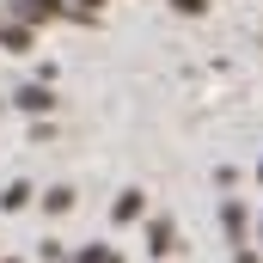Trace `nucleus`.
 I'll return each mask as SVG.
<instances>
[{
    "mask_svg": "<svg viewBox=\"0 0 263 263\" xmlns=\"http://www.w3.org/2000/svg\"><path fill=\"white\" fill-rule=\"evenodd\" d=\"M172 239H178V233H172V220H153V227H147V251H153V257H165V251H172Z\"/></svg>",
    "mask_w": 263,
    "mask_h": 263,
    "instance_id": "6",
    "label": "nucleus"
},
{
    "mask_svg": "<svg viewBox=\"0 0 263 263\" xmlns=\"http://www.w3.org/2000/svg\"><path fill=\"white\" fill-rule=\"evenodd\" d=\"M12 18H25V25H55V18H92V12H80V6H67V0H12Z\"/></svg>",
    "mask_w": 263,
    "mask_h": 263,
    "instance_id": "1",
    "label": "nucleus"
},
{
    "mask_svg": "<svg viewBox=\"0 0 263 263\" xmlns=\"http://www.w3.org/2000/svg\"><path fill=\"white\" fill-rule=\"evenodd\" d=\"M110 214H117V220L129 227V220H141V214H147V196H141V190H123V196L110 202Z\"/></svg>",
    "mask_w": 263,
    "mask_h": 263,
    "instance_id": "4",
    "label": "nucleus"
},
{
    "mask_svg": "<svg viewBox=\"0 0 263 263\" xmlns=\"http://www.w3.org/2000/svg\"><path fill=\"white\" fill-rule=\"evenodd\" d=\"M73 263H123V257H117L110 245H86V251H80V257H73Z\"/></svg>",
    "mask_w": 263,
    "mask_h": 263,
    "instance_id": "8",
    "label": "nucleus"
},
{
    "mask_svg": "<svg viewBox=\"0 0 263 263\" xmlns=\"http://www.w3.org/2000/svg\"><path fill=\"white\" fill-rule=\"evenodd\" d=\"M257 178H263V165H257Z\"/></svg>",
    "mask_w": 263,
    "mask_h": 263,
    "instance_id": "12",
    "label": "nucleus"
},
{
    "mask_svg": "<svg viewBox=\"0 0 263 263\" xmlns=\"http://www.w3.org/2000/svg\"><path fill=\"white\" fill-rule=\"evenodd\" d=\"M73 6H80V12H92V18H98V6H104V0H73Z\"/></svg>",
    "mask_w": 263,
    "mask_h": 263,
    "instance_id": "11",
    "label": "nucleus"
},
{
    "mask_svg": "<svg viewBox=\"0 0 263 263\" xmlns=\"http://www.w3.org/2000/svg\"><path fill=\"white\" fill-rule=\"evenodd\" d=\"M220 220H227V233H233V245H245V202H220Z\"/></svg>",
    "mask_w": 263,
    "mask_h": 263,
    "instance_id": "5",
    "label": "nucleus"
},
{
    "mask_svg": "<svg viewBox=\"0 0 263 263\" xmlns=\"http://www.w3.org/2000/svg\"><path fill=\"white\" fill-rule=\"evenodd\" d=\"M25 202H31V184H12V190H6V196H0V208H12V214H18V208H25Z\"/></svg>",
    "mask_w": 263,
    "mask_h": 263,
    "instance_id": "9",
    "label": "nucleus"
},
{
    "mask_svg": "<svg viewBox=\"0 0 263 263\" xmlns=\"http://www.w3.org/2000/svg\"><path fill=\"white\" fill-rule=\"evenodd\" d=\"M37 43V25H25V18H6L0 25V49H12V55H25Z\"/></svg>",
    "mask_w": 263,
    "mask_h": 263,
    "instance_id": "3",
    "label": "nucleus"
},
{
    "mask_svg": "<svg viewBox=\"0 0 263 263\" xmlns=\"http://www.w3.org/2000/svg\"><path fill=\"white\" fill-rule=\"evenodd\" d=\"M172 6H178V12H190V18H196V12H208V0H172Z\"/></svg>",
    "mask_w": 263,
    "mask_h": 263,
    "instance_id": "10",
    "label": "nucleus"
},
{
    "mask_svg": "<svg viewBox=\"0 0 263 263\" xmlns=\"http://www.w3.org/2000/svg\"><path fill=\"white\" fill-rule=\"evenodd\" d=\"M12 104H18V110H31V117H49V110H55V92H49V86H18V92H12Z\"/></svg>",
    "mask_w": 263,
    "mask_h": 263,
    "instance_id": "2",
    "label": "nucleus"
},
{
    "mask_svg": "<svg viewBox=\"0 0 263 263\" xmlns=\"http://www.w3.org/2000/svg\"><path fill=\"white\" fill-rule=\"evenodd\" d=\"M43 208H49V214H67V208H73V190H67V184H55V190L43 196Z\"/></svg>",
    "mask_w": 263,
    "mask_h": 263,
    "instance_id": "7",
    "label": "nucleus"
}]
</instances>
